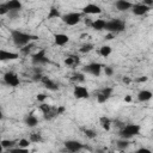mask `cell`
<instances>
[{
  "instance_id": "cell-1",
  "label": "cell",
  "mask_w": 153,
  "mask_h": 153,
  "mask_svg": "<svg viewBox=\"0 0 153 153\" xmlns=\"http://www.w3.org/2000/svg\"><path fill=\"white\" fill-rule=\"evenodd\" d=\"M11 38L17 47L23 48L24 45L31 43L32 39H37L38 37L30 35V33H26V32H23V31H19V30H12L11 31Z\"/></svg>"
},
{
  "instance_id": "cell-2",
  "label": "cell",
  "mask_w": 153,
  "mask_h": 153,
  "mask_svg": "<svg viewBox=\"0 0 153 153\" xmlns=\"http://www.w3.org/2000/svg\"><path fill=\"white\" fill-rule=\"evenodd\" d=\"M140 130H141V127L136 123H128L126 126H123L120 130V136L121 139H126V140H129L136 135L140 134Z\"/></svg>"
},
{
  "instance_id": "cell-3",
  "label": "cell",
  "mask_w": 153,
  "mask_h": 153,
  "mask_svg": "<svg viewBox=\"0 0 153 153\" xmlns=\"http://www.w3.org/2000/svg\"><path fill=\"white\" fill-rule=\"evenodd\" d=\"M108 32L110 33H118V32H122L126 30V23L121 19H111L109 22H106V25H105V29Z\"/></svg>"
},
{
  "instance_id": "cell-4",
  "label": "cell",
  "mask_w": 153,
  "mask_h": 153,
  "mask_svg": "<svg viewBox=\"0 0 153 153\" xmlns=\"http://www.w3.org/2000/svg\"><path fill=\"white\" fill-rule=\"evenodd\" d=\"M81 17H82V14L79 13V12H69V13H66V14L61 16V19H62V22L66 25L74 26V25H76V24L80 23Z\"/></svg>"
},
{
  "instance_id": "cell-5",
  "label": "cell",
  "mask_w": 153,
  "mask_h": 153,
  "mask_svg": "<svg viewBox=\"0 0 153 153\" xmlns=\"http://www.w3.org/2000/svg\"><path fill=\"white\" fill-rule=\"evenodd\" d=\"M31 62L33 65H44V63H49V60L45 55V49H41L37 53L31 55Z\"/></svg>"
},
{
  "instance_id": "cell-6",
  "label": "cell",
  "mask_w": 153,
  "mask_h": 153,
  "mask_svg": "<svg viewBox=\"0 0 153 153\" xmlns=\"http://www.w3.org/2000/svg\"><path fill=\"white\" fill-rule=\"evenodd\" d=\"M102 68H103V65L99 63V62H91L88 65H86L82 71L88 73V74H92L94 76H99L100 75V72H102Z\"/></svg>"
},
{
  "instance_id": "cell-7",
  "label": "cell",
  "mask_w": 153,
  "mask_h": 153,
  "mask_svg": "<svg viewBox=\"0 0 153 153\" xmlns=\"http://www.w3.org/2000/svg\"><path fill=\"white\" fill-rule=\"evenodd\" d=\"M4 81H5L6 85L12 86V87H17V86H19V84H20L19 76H18L14 72H6V73L4 74Z\"/></svg>"
},
{
  "instance_id": "cell-8",
  "label": "cell",
  "mask_w": 153,
  "mask_h": 153,
  "mask_svg": "<svg viewBox=\"0 0 153 153\" xmlns=\"http://www.w3.org/2000/svg\"><path fill=\"white\" fill-rule=\"evenodd\" d=\"M65 147L71 153H76V152L81 151L85 146H84V143H81L78 140H67V141H65Z\"/></svg>"
},
{
  "instance_id": "cell-9",
  "label": "cell",
  "mask_w": 153,
  "mask_h": 153,
  "mask_svg": "<svg viewBox=\"0 0 153 153\" xmlns=\"http://www.w3.org/2000/svg\"><path fill=\"white\" fill-rule=\"evenodd\" d=\"M73 96H74L76 99H87V98L90 97V92H88V90H87L85 86L76 85V86H74Z\"/></svg>"
},
{
  "instance_id": "cell-10",
  "label": "cell",
  "mask_w": 153,
  "mask_h": 153,
  "mask_svg": "<svg viewBox=\"0 0 153 153\" xmlns=\"http://www.w3.org/2000/svg\"><path fill=\"white\" fill-rule=\"evenodd\" d=\"M112 92H114V88L112 87H104L98 94H97V102L103 104L105 102H108L110 99V97L112 96Z\"/></svg>"
},
{
  "instance_id": "cell-11",
  "label": "cell",
  "mask_w": 153,
  "mask_h": 153,
  "mask_svg": "<svg viewBox=\"0 0 153 153\" xmlns=\"http://www.w3.org/2000/svg\"><path fill=\"white\" fill-rule=\"evenodd\" d=\"M17 59H19L18 53L0 49V61H13V60H17Z\"/></svg>"
},
{
  "instance_id": "cell-12",
  "label": "cell",
  "mask_w": 153,
  "mask_h": 153,
  "mask_svg": "<svg viewBox=\"0 0 153 153\" xmlns=\"http://www.w3.org/2000/svg\"><path fill=\"white\" fill-rule=\"evenodd\" d=\"M151 11V7L143 5V4H135L131 6V12L135 16H143Z\"/></svg>"
},
{
  "instance_id": "cell-13",
  "label": "cell",
  "mask_w": 153,
  "mask_h": 153,
  "mask_svg": "<svg viewBox=\"0 0 153 153\" xmlns=\"http://www.w3.org/2000/svg\"><path fill=\"white\" fill-rule=\"evenodd\" d=\"M82 13L84 14H99V13H102V8H100V6H98L96 4H87L86 6H84Z\"/></svg>"
},
{
  "instance_id": "cell-14",
  "label": "cell",
  "mask_w": 153,
  "mask_h": 153,
  "mask_svg": "<svg viewBox=\"0 0 153 153\" xmlns=\"http://www.w3.org/2000/svg\"><path fill=\"white\" fill-rule=\"evenodd\" d=\"M41 82H42V84L44 85V87L48 88L49 91H57V90H59L57 84H56L54 80H51L50 78H48V76H42Z\"/></svg>"
},
{
  "instance_id": "cell-15",
  "label": "cell",
  "mask_w": 153,
  "mask_h": 153,
  "mask_svg": "<svg viewBox=\"0 0 153 153\" xmlns=\"http://www.w3.org/2000/svg\"><path fill=\"white\" fill-rule=\"evenodd\" d=\"M68 42H69V36L68 35H66V33H55L54 35V43L56 45L62 47V45L67 44Z\"/></svg>"
},
{
  "instance_id": "cell-16",
  "label": "cell",
  "mask_w": 153,
  "mask_h": 153,
  "mask_svg": "<svg viewBox=\"0 0 153 153\" xmlns=\"http://www.w3.org/2000/svg\"><path fill=\"white\" fill-rule=\"evenodd\" d=\"M115 6L118 11H127V10H130L133 4L130 1H127V0H117L115 2Z\"/></svg>"
},
{
  "instance_id": "cell-17",
  "label": "cell",
  "mask_w": 153,
  "mask_h": 153,
  "mask_svg": "<svg viewBox=\"0 0 153 153\" xmlns=\"http://www.w3.org/2000/svg\"><path fill=\"white\" fill-rule=\"evenodd\" d=\"M105 25H106V20L104 19H96V20H92V24H91V27L96 31H102L105 29Z\"/></svg>"
},
{
  "instance_id": "cell-18",
  "label": "cell",
  "mask_w": 153,
  "mask_h": 153,
  "mask_svg": "<svg viewBox=\"0 0 153 153\" xmlns=\"http://www.w3.org/2000/svg\"><path fill=\"white\" fill-rule=\"evenodd\" d=\"M5 5L8 11H19L22 8V2L18 0H10V1L5 2Z\"/></svg>"
},
{
  "instance_id": "cell-19",
  "label": "cell",
  "mask_w": 153,
  "mask_h": 153,
  "mask_svg": "<svg viewBox=\"0 0 153 153\" xmlns=\"http://www.w3.org/2000/svg\"><path fill=\"white\" fill-rule=\"evenodd\" d=\"M152 92L149 90H141L139 93H137V99L140 102H148L151 98H152Z\"/></svg>"
},
{
  "instance_id": "cell-20",
  "label": "cell",
  "mask_w": 153,
  "mask_h": 153,
  "mask_svg": "<svg viewBox=\"0 0 153 153\" xmlns=\"http://www.w3.org/2000/svg\"><path fill=\"white\" fill-rule=\"evenodd\" d=\"M24 122H25V124H26L27 127H30V128H33V127H36V126L38 124V118H37L35 115L30 114V115H27V116L25 117Z\"/></svg>"
},
{
  "instance_id": "cell-21",
  "label": "cell",
  "mask_w": 153,
  "mask_h": 153,
  "mask_svg": "<svg viewBox=\"0 0 153 153\" xmlns=\"http://www.w3.org/2000/svg\"><path fill=\"white\" fill-rule=\"evenodd\" d=\"M99 124L102 126V128L104 129V130H110V128H111V120L109 118V117H106V116H102L100 118H99Z\"/></svg>"
},
{
  "instance_id": "cell-22",
  "label": "cell",
  "mask_w": 153,
  "mask_h": 153,
  "mask_svg": "<svg viewBox=\"0 0 153 153\" xmlns=\"http://www.w3.org/2000/svg\"><path fill=\"white\" fill-rule=\"evenodd\" d=\"M129 145H130L129 140H126V139H120V140L116 142V146H117V148H118L120 151L127 149V148L129 147Z\"/></svg>"
},
{
  "instance_id": "cell-23",
  "label": "cell",
  "mask_w": 153,
  "mask_h": 153,
  "mask_svg": "<svg viewBox=\"0 0 153 153\" xmlns=\"http://www.w3.org/2000/svg\"><path fill=\"white\" fill-rule=\"evenodd\" d=\"M79 63V57L78 56H68L65 59V65L71 67V66H75Z\"/></svg>"
},
{
  "instance_id": "cell-24",
  "label": "cell",
  "mask_w": 153,
  "mask_h": 153,
  "mask_svg": "<svg viewBox=\"0 0 153 153\" xmlns=\"http://www.w3.org/2000/svg\"><path fill=\"white\" fill-rule=\"evenodd\" d=\"M55 18H61V13L56 7H50L48 13V19H55Z\"/></svg>"
},
{
  "instance_id": "cell-25",
  "label": "cell",
  "mask_w": 153,
  "mask_h": 153,
  "mask_svg": "<svg viewBox=\"0 0 153 153\" xmlns=\"http://www.w3.org/2000/svg\"><path fill=\"white\" fill-rule=\"evenodd\" d=\"M72 79V81H74V82H84L85 81V75H84V73H81V72H76V73H74L73 74V76L71 78Z\"/></svg>"
},
{
  "instance_id": "cell-26",
  "label": "cell",
  "mask_w": 153,
  "mask_h": 153,
  "mask_svg": "<svg viewBox=\"0 0 153 153\" xmlns=\"http://www.w3.org/2000/svg\"><path fill=\"white\" fill-rule=\"evenodd\" d=\"M14 145H16V141H13V140H8V139L1 140V146L4 149H11V148H13Z\"/></svg>"
},
{
  "instance_id": "cell-27",
  "label": "cell",
  "mask_w": 153,
  "mask_h": 153,
  "mask_svg": "<svg viewBox=\"0 0 153 153\" xmlns=\"http://www.w3.org/2000/svg\"><path fill=\"white\" fill-rule=\"evenodd\" d=\"M99 54L103 56V57H108L110 54H111V47L110 45H102L99 48Z\"/></svg>"
},
{
  "instance_id": "cell-28",
  "label": "cell",
  "mask_w": 153,
  "mask_h": 153,
  "mask_svg": "<svg viewBox=\"0 0 153 153\" xmlns=\"http://www.w3.org/2000/svg\"><path fill=\"white\" fill-rule=\"evenodd\" d=\"M93 48H94V45H93L92 43H85V44H82V45L80 47L79 51H80V53H84V54H86V53H90V51H92V50H93Z\"/></svg>"
},
{
  "instance_id": "cell-29",
  "label": "cell",
  "mask_w": 153,
  "mask_h": 153,
  "mask_svg": "<svg viewBox=\"0 0 153 153\" xmlns=\"http://www.w3.org/2000/svg\"><path fill=\"white\" fill-rule=\"evenodd\" d=\"M33 47H35V44L31 42V43H29V44L24 45L23 48H20V53H22V54H24V55H29Z\"/></svg>"
},
{
  "instance_id": "cell-30",
  "label": "cell",
  "mask_w": 153,
  "mask_h": 153,
  "mask_svg": "<svg viewBox=\"0 0 153 153\" xmlns=\"http://www.w3.org/2000/svg\"><path fill=\"white\" fill-rule=\"evenodd\" d=\"M29 141L30 142H41L42 141V136L38 133H32V134H30Z\"/></svg>"
},
{
  "instance_id": "cell-31",
  "label": "cell",
  "mask_w": 153,
  "mask_h": 153,
  "mask_svg": "<svg viewBox=\"0 0 153 153\" xmlns=\"http://www.w3.org/2000/svg\"><path fill=\"white\" fill-rule=\"evenodd\" d=\"M51 109H53V106H50L49 104H42V105H39V110L43 112V115L45 116V115H48L50 111H51Z\"/></svg>"
},
{
  "instance_id": "cell-32",
  "label": "cell",
  "mask_w": 153,
  "mask_h": 153,
  "mask_svg": "<svg viewBox=\"0 0 153 153\" xmlns=\"http://www.w3.org/2000/svg\"><path fill=\"white\" fill-rule=\"evenodd\" d=\"M84 133H85L86 137H88V139H96V136H97V133H96L93 129L86 128V129H84Z\"/></svg>"
},
{
  "instance_id": "cell-33",
  "label": "cell",
  "mask_w": 153,
  "mask_h": 153,
  "mask_svg": "<svg viewBox=\"0 0 153 153\" xmlns=\"http://www.w3.org/2000/svg\"><path fill=\"white\" fill-rule=\"evenodd\" d=\"M8 153H29V148H20V147L11 148L8 149Z\"/></svg>"
},
{
  "instance_id": "cell-34",
  "label": "cell",
  "mask_w": 153,
  "mask_h": 153,
  "mask_svg": "<svg viewBox=\"0 0 153 153\" xmlns=\"http://www.w3.org/2000/svg\"><path fill=\"white\" fill-rule=\"evenodd\" d=\"M30 143H31V142H30L27 139H20L19 142H18V145H19L20 148H29Z\"/></svg>"
},
{
  "instance_id": "cell-35",
  "label": "cell",
  "mask_w": 153,
  "mask_h": 153,
  "mask_svg": "<svg viewBox=\"0 0 153 153\" xmlns=\"http://www.w3.org/2000/svg\"><path fill=\"white\" fill-rule=\"evenodd\" d=\"M103 68H104V73H105V75H108V76H111L112 74H114V69L110 67V66H103Z\"/></svg>"
},
{
  "instance_id": "cell-36",
  "label": "cell",
  "mask_w": 153,
  "mask_h": 153,
  "mask_svg": "<svg viewBox=\"0 0 153 153\" xmlns=\"http://www.w3.org/2000/svg\"><path fill=\"white\" fill-rule=\"evenodd\" d=\"M8 13V10L5 4H0V16H5Z\"/></svg>"
},
{
  "instance_id": "cell-37",
  "label": "cell",
  "mask_w": 153,
  "mask_h": 153,
  "mask_svg": "<svg viewBox=\"0 0 153 153\" xmlns=\"http://www.w3.org/2000/svg\"><path fill=\"white\" fill-rule=\"evenodd\" d=\"M7 16H8L10 18H17V17L19 16V11H8Z\"/></svg>"
},
{
  "instance_id": "cell-38",
  "label": "cell",
  "mask_w": 153,
  "mask_h": 153,
  "mask_svg": "<svg viewBox=\"0 0 153 153\" xmlns=\"http://www.w3.org/2000/svg\"><path fill=\"white\" fill-rule=\"evenodd\" d=\"M135 153H152L151 152V149L149 148H146V147H141V148H139Z\"/></svg>"
},
{
  "instance_id": "cell-39",
  "label": "cell",
  "mask_w": 153,
  "mask_h": 153,
  "mask_svg": "<svg viewBox=\"0 0 153 153\" xmlns=\"http://www.w3.org/2000/svg\"><path fill=\"white\" fill-rule=\"evenodd\" d=\"M36 98H37V100H38V102H44V100H45V98H47V96H45L44 93H39V94H37V97H36Z\"/></svg>"
},
{
  "instance_id": "cell-40",
  "label": "cell",
  "mask_w": 153,
  "mask_h": 153,
  "mask_svg": "<svg viewBox=\"0 0 153 153\" xmlns=\"http://www.w3.org/2000/svg\"><path fill=\"white\" fill-rule=\"evenodd\" d=\"M65 106H57V109H56V112H57V116L59 115H61V114H63L65 112Z\"/></svg>"
},
{
  "instance_id": "cell-41",
  "label": "cell",
  "mask_w": 153,
  "mask_h": 153,
  "mask_svg": "<svg viewBox=\"0 0 153 153\" xmlns=\"http://www.w3.org/2000/svg\"><path fill=\"white\" fill-rule=\"evenodd\" d=\"M147 80H148V76H140V78L136 79L137 82H146Z\"/></svg>"
},
{
  "instance_id": "cell-42",
  "label": "cell",
  "mask_w": 153,
  "mask_h": 153,
  "mask_svg": "<svg viewBox=\"0 0 153 153\" xmlns=\"http://www.w3.org/2000/svg\"><path fill=\"white\" fill-rule=\"evenodd\" d=\"M114 37H115V35H114V33H110V32H109L108 35H105V39H106V41H111Z\"/></svg>"
},
{
  "instance_id": "cell-43",
  "label": "cell",
  "mask_w": 153,
  "mask_h": 153,
  "mask_svg": "<svg viewBox=\"0 0 153 153\" xmlns=\"http://www.w3.org/2000/svg\"><path fill=\"white\" fill-rule=\"evenodd\" d=\"M85 24H86L87 26H91V24H92V20H90L88 18H86V19H85Z\"/></svg>"
},
{
  "instance_id": "cell-44",
  "label": "cell",
  "mask_w": 153,
  "mask_h": 153,
  "mask_svg": "<svg viewBox=\"0 0 153 153\" xmlns=\"http://www.w3.org/2000/svg\"><path fill=\"white\" fill-rule=\"evenodd\" d=\"M124 102H126V103L131 102V97H130V96H126V97H124Z\"/></svg>"
},
{
  "instance_id": "cell-45",
  "label": "cell",
  "mask_w": 153,
  "mask_h": 153,
  "mask_svg": "<svg viewBox=\"0 0 153 153\" xmlns=\"http://www.w3.org/2000/svg\"><path fill=\"white\" fill-rule=\"evenodd\" d=\"M123 82H126V84H128V82H130V79L126 76V78H123Z\"/></svg>"
},
{
  "instance_id": "cell-46",
  "label": "cell",
  "mask_w": 153,
  "mask_h": 153,
  "mask_svg": "<svg viewBox=\"0 0 153 153\" xmlns=\"http://www.w3.org/2000/svg\"><path fill=\"white\" fill-rule=\"evenodd\" d=\"M2 117H4V115H2V110H1V108H0V121L2 120Z\"/></svg>"
},
{
  "instance_id": "cell-47",
  "label": "cell",
  "mask_w": 153,
  "mask_h": 153,
  "mask_svg": "<svg viewBox=\"0 0 153 153\" xmlns=\"http://www.w3.org/2000/svg\"><path fill=\"white\" fill-rule=\"evenodd\" d=\"M2 151H4V148H2V146H1V140H0V153H2Z\"/></svg>"
},
{
  "instance_id": "cell-48",
  "label": "cell",
  "mask_w": 153,
  "mask_h": 153,
  "mask_svg": "<svg viewBox=\"0 0 153 153\" xmlns=\"http://www.w3.org/2000/svg\"><path fill=\"white\" fill-rule=\"evenodd\" d=\"M108 153H114V152L112 151H108Z\"/></svg>"
}]
</instances>
